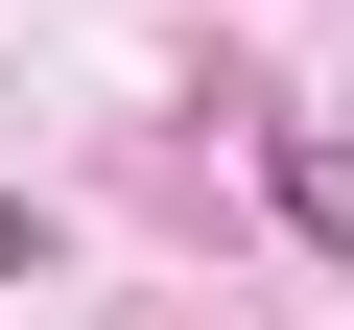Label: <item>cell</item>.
Returning <instances> with one entry per match:
<instances>
[{
    "mask_svg": "<svg viewBox=\"0 0 354 330\" xmlns=\"http://www.w3.org/2000/svg\"><path fill=\"white\" fill-rule=\"evenodd\" d=\"M283 213H307V236L354 260V142H283Z\"/></svg>",
    "mask_w": 354,
    "mask_h": 330,
    "instance_id": "1",
    "label": "cell"
}]
</instances>
